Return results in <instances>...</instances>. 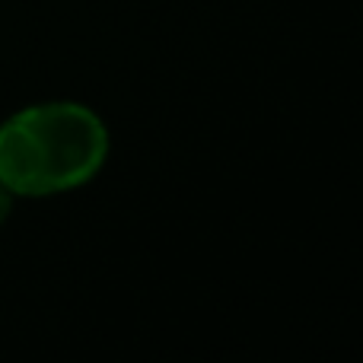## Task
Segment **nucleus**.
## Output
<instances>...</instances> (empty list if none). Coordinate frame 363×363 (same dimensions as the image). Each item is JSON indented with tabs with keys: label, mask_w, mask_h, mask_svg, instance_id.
<instances>
[{
	"label": "nucleus",
	"mask_w": 363,
	"mask_h": 363,
	"mask_svg": "<svg viewBox=\"0 0 363 363\" xmlns=\"http://www.w3.org/2000/svg\"><path fill=\"white\" fill-rule=\"evenodd\" d=\"M106 160L108 128L83 102H35L0 125V182L16 198L77 191Z\"/></svg>",
	"instance_id": "f257e3e1"
},
{
	"label": "nucleus",
	"mask_w": 363,
	"mask_h": 363,
	"mask_svg": "<svg viewBox=\"0 0 363 363\" xmlns=\"http://www.w3.org/2000/svg\"><path fill=\"white\" fill-rule=\"evenodd\" d=\"M13 201H16V194L10 191V188L0 182V223H4L6 217H10V211H13Z\"/></svg>",
	"instance_id": "f03ea898"
}]
</instances>
